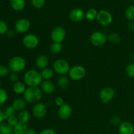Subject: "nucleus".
<instances>
[{"mask_svg": "<svg viewBox=\"0 0 134 134\" xmlns=\"http://www.w3.org/2000/svg\"><path fill=\"white\" fill-rule=\"evenodd\" d=\"M41 72L36 69H30L25 73L24 75V83L29 87H38L43 82Z\"/></svg>", "mask_w": 134, "mask_h": 134, "instance_id": "f257e3e1", "label": "nucleus"}, {"mask_svg": "<svg viewBox=\"0 0 134 134\" xmlns=\"http://www.w3.org/2000/svg\"><path fill=\"white\" fill-rule=\"evenodd\" d=\"M23 95L27 103L35 105L40 102L43 97V92L39 87H28Z\"/></svg>", "mask_w": 134, "mask_h": 134, "instance_id": "f03ea898", "label": "nucleus"}, {"mask_svg": "<svg viewBox=\"0 0 134 134\" xmlns=\"http://www.w3.org/2000/svg\"><path fill=\"white\" fill-rule=\"evenodd\" d=\"M8 67L12 72L18 73L24 70L26 67V62L22 56H16L9 60Z\"/></svg>", "mask_w": 134, "mask_h": 134, "instance_id": "7ed1b4c3", "label": "nucleus"}, {"mask_svg": "<svg viewBox=\"0 0 134 134\" xmlns=\"http://www.w3.org/2000/svg\"><path fill=\"white\" fill-rule=\"evenodd\" d=\"M70 65L68 61L64 59L56 60L53 64V69L55 73L59 75H65L69 73Z\"/></svg>", "mask_w": 134, "mask_h": 134, "instance_id": "20e7f679", "label": "nucleus"}, {"mask_svg": "<svg viewBox=\"0 0 134 134\" xmlns=\"http://www.w3.org/2000/svg\"><path fill=\"white\" fill-rule=\"evenodd\" d=\"M86 73V69L83 66L76 65L71 67L68 73V75L69 78L73 81H79L85 77Z\"/></svg>", "mask_w": 134, "mask_h": 134, "instance_id": "39448f33", "label": "nucleus"}, {"mask_svg": "<svg viewBox=\"0 0 134 134\" xmlns=\"http://www.w3.org/2000/svg\"><path fill=\"white\" fill-rule=\"evenodd\" d=\"M92 44L95 47H102L107 41V35L102 31H95L90 37Z\"/></svg>", "mask_w": 134, "mask_h": 134, "instance_id": "423d86ee", "label": "nucleus"}, {"mask_svg": "<svg viewBox=\"0 0 134 134\" xmlns=\"http://www.w3.org/2000/svg\"><path fill=\"white\" fill-rule=\"evenodd\" d=\"M39 39L36 35L29 34L25 35L22 39V44L27 49H34L39 45Z\"/></svg>", "mask_w": 134, "mask_h": 134, "instance_id": "0eeeda50", "label": "nucleus"}, {"mask_svg": "<svg viewBox=\"0 0 134 134\" xmlns=\"http://www.w3.org/2000/svg\"><path fill=\"white\" fill-rule=\"evenodd\" d=\"M66 37V31L63 27L57 26L52 30L51 39L54 43H62Z\"/></svg>", "mask_w": 134, "mask_h": 134, "instance_id": "6e6552de", "label": "nucleus"}, {"mask_svg": "<svg viewBox=\"0 0 134 134\" xmlns=\"http://www.w3.org/2000/svg\"><path fill=\"white\" fill-rule=\"evenodd\" d=\"M31 27V22L27 18H20L14 24V30L18 34H26Z\"/></svg>", "mask_w": 134, "mask_h": 134, "instance_id": "1a4fd4ad", "label": "nucleus"}, {"mask_svg": "<svg viewBox=\"0 0 134 134\" xmlns=\"http://www.w3.org/2000/svg\"><path fill=\"white\" fill-rule=\"evenodd\" d=\"M115 92L111 87H105L99 92V97L103 104H107L114 98Z\"/></svg>", "mask_w": 134, "mask_h": 134, "instance_id": "9d476101", "label": "nucleus"}, {"mask_svg": "<svg viewBox=\"0 0 134 134\" xmlns=\"http://www.w3.org/2000/svg\"><path fill=\"white\" fill-rule=\"evenodd\" d=\"M97 20L103 26H107L113 22V16L111 13L105 10H101L98 12Z\"/></svg>", "mask_w": 134, "mask_h": 134, "instance_id": "9b49d317", "label": "nucleus"}, {"mask_svg": "<svg viewBox=\"0 0 134 134\" xmlns=\"http://www.w3.org/2000/svg\"><path fill=\"white\" fill-rule=\"evenodd\" d=\"M47 113V107L43 103H36L32 109V115L37 119H42Z\"/></svg>", "mask_w": 134, "mask_h": 134, "instance_id": "f8f14e48", "label": "nucleus"}, {"mask_svg": "<svg viewBox=\"0 0 134 134\" xmlns=\"http://www.w3.org/2000/svg\"><path fill=\"white\" fill-rule=\"evenodd\" d=\"M69 18L73 22H79L85 18V12L80 8H75L69 13Z\"/></svg>", "mask_w": 134, "mask_h": 134, "instance_id": "ddd939ff", "label": "nucleus"}, {"mask_svg": "<svg viewBox=\"0 0 134 134\" xmlns=\"http://www.w3.org/2000/svg\"><path fill=\"white\" fill-rule=\"evenodd\" d=\"M72 114V108L69 104L64 103L62 106L59 107L58 115L61 120H66L70 118Z\"/></svg>", "mask_w": 134, "mask_h": 134, "instance_id": "4468645a", "label": "nucleus"}, {"mask_svg": "<svg viewBox=\"0 0 134 134\" xmlns=\"http://www.w3.org/2000/svg\"><path fill=\"white\" fill-rule=\"evenodd\" d=\"M119 132L120 134H133L134 126L130 122H123L119 126Z\"/></svg>", "mask_w": 134, "mask_h": 134, "instance_id": "2eb2a0df", "label": "nucleus"}, {"mask_svg": "<svg viewBox=\"0 0 134 134\" xmlns=\"http://www.w3.org/2000/svg\"><path fill=\"white\" fill-rule=\"evenodd\" d=\"M40 86V88L43 93L48 95L52 94L55 91L56 88L54 84L51 81H43Z\"/></svg>", "mask_w": 134, "mask_h": 134, "instance_id": "dca6fc26", "label": "nucleus"}, {"mask_svg": "<svg viewBox=\"0 0 134 134\" xmlns=\"http://www.w3.org/2000/svg\"><path fill=\"white\" fill-rule=\"evenodd\" d=\"M49 64V58L47 55H39L35 60V65L39 69L43 70L48 68Z\"/></svg>", "mask_w": 134, "mask_h": 134, "instance_id": "f3484780", "label": "nucleus"}, {"mask_svg": "<svg viewBox=\"0 0 134 134\" xmlns=\"http://www.w3.org/2000/svg\"><path fill=\"white\" fill-rule=\"evenodd\" d=\"M26 103L27 102H26L24 98H17L13 101L12 106L14 107L16 111H19L20 112V111L24 110V109L26 108Z\"/></svg>", "mask_w": 134, "mask_h": 134, "instance_id": "a211bd4d", "label": "nucleus"}, {"mask_svg": "<svg viewBox=\"0 0 134 134\" xmlns=\"http://www.w3.org/2000/svg\"><path fill=\"white\" fill-rule=\"evenodd\" d=\"M10 7L16 11H22L26 6L25 0H9Z\"/></svg>", "mask_w": 134, "mask_h": 134, "instance_id": "6ab92c4d", "label": "nucleus"}, {"mask_svg": "<svg viewBox=\"0 0 134 134\" xmlns=\"http://www.w3.org/2000/svg\"><path fill=\"white\" fill-rule=\"evenodd\" d=\"M26 84L24 82H22V81H17L15 83L13 84V90L15 94H18V95H20V94H24L26 90Z\"/></svg>", "mask_w": 134, "mask_h": 134, "instance_id": "aec40b11", "label": "nucleus"}, {"mask_svg": "<svg viewBox=\"0 0 134 134\" xmlns=\"http://www.w3.org/2000/svg\"><path fill=\"white\" fill-rule=\"evenodd\" d=\"M54 73L55 72L53 69L47 68L41 70V74L42 78L44 81H51L53 78L54 75Z\"/></svg>", "mask_w": 134, "mask_h": 134, "instance_id": "412c9836", "label": "nucleus"}, {"mask_svg": "<svg viewBox=\"0 0 134 134\" xmlns=\"http://www.w3.org/2000/svg\"><path fill=\"white\" fill-rule=\"evenodd\" d=\"M31 115L29 111L27 110H23V111H20L18 115V119L19 120V122L23 123V124H27L30 120Z\"/></svg>", "mask_w": 134, "mask_h": 134, "instance_id": "4be33fe9", "label": "nucleus"}, {"mask_svg": "<svg viewBox=\"0 0 134 134\" xmlns=\"http://www.w3.org/2000/svg\"><path fill=\"white\" fill-rule=\"evenodd\" d=\"M27 130L28 128L26 124L18 122L13 128V134H26Z\"/></svg>", "mask_w": 134, "mask_h": 134, "instance_id": "5701e85b", "label": "nucleus"}, {"mask_svg": "<svg viewBox=\"0 0 134 134\" xmlns=\"http://www.w3.org/2000/svg\"><path fill=\"white\" fill-rule=\"evenodd\" d=\"M58 87L62 90H65L69 86V79L65 75H62L58 78L57 81Z\"/></svg>", "mask_w": 134, "mask_h": 134, "instance_id": "b1692460", "label": "nucleus"}, {"mask_svg": "<svg viewBox=\"0 0 134 134\" xmlns=\"http://www.w3.org/2000/svg\"><path fill=\"white\" fill-rule=\"evenodd\" d=\"M63 46L62 43H52V44L50 45L49 51L52 54H58L60 53L61 51H62Z\"/></svg>", "mask_w": 134, "mask_h": 134, "instance_id": "393cba45", "label": "nucleus"}, {"mask_svg": "<svg viewBox=\"0 0 134 134\" xmlns=\"http://www.w3.org/2000/svg\"><path fill=\"white\" fill-rule=\"evenodd\" d=\"M98 11L95 9H90L85 13V18L89 21H92L97 19Z\"/></svg>", "mask_w": 134, "mask_h": 134, "instance_id": "a878e982", "label": "nucleus"}, {"mask_svg": "<svg viewBox=\"0 0 134 134\" xmlns=\"http://www.w3.org/2000/svg\"><path fill=\"white\" fill-rule=\"evenodd\" d=\"M0 134H13V127L7 123L0 124Z\"/></svg>", "mask_w": 134, "mask_h": 134, "instance_id": "bb28decb", "label": "nucleus"}, {"mask_svg": "<svg viewBox=\"0 0 134 134\" xmlns=\"http://www.w3.org/2000/svg\"><path fill=\"white\" fill-rule=\"evenodd\" d=\"M107 40L109 41L110 43L113 44H119L121 41V38L119 34L116 33H111L107 35Z\"/></svg>", "mask_w": 134, "mask_h": 134, "instance_id": "cd10ccee", "label": "nucleus"}, {"mask_svg": "<svg viewBox=\"0 0 134 134\" xmlns=\"http://www.w3.org/2000/svg\"><path fill=\"white\" fill-rule=\"evenodd\" d=\"M125 16L128 20L134 21V5H130L126 9Z\"/></svg>", "mask_w": 134, "mask_h": 134, "instance_id": "c85d7f7f", "label": "nucleus"}, {"mask_svg": "<svg viewBox=\"0 0 134 134\" xmlns=\"http://www.w3.org/2000/svg\"><path fill=\"white\" fill-rule=\"evenodd\" d=\"M125 71L127 75L130 78H134V63H130L126 65Z\"/></svg>", "mask_w": 134, "mask_h": 134, "instance_id": "c756f323", "label": "nucleus"}, {"mask_svg": "<svg viewBox=\"0 0 134 134\" xmlns=\"http://www.w3.org/2000/svg\"><path fill=\"white\" fill-rule=\"evenodd\" d=\"M8 99L7 92L3 88H0V105L5 104Z\"/></svg>", "mask_w": 134, "mask_h": 134, "instance_id": "7c9ffc66", "label": "nucleus"}, {"mask_svg": "<svg viewBox=\"0 0 134 134\" xmlns=\"http://www.w3.org/2000/svg\"><path fill=\"white\" fill-rule=\"evenodd\" d=\"M31 3L34 8L40 9L45 5V0H31Z\"/></svg>", "mask_w": 134, "mask_h": 134, "instance_id": "2f4dec72", "label": "nucleus"}, {"mask_svg": "<svg viewBox=\"0 0 134 134\" xmlns=\"http://www.w3.org/2000/svg\"><path fill=\"white\" fill-rule=\"evenodd\" d=\"M9 67L6 66L3 64H0V77H5L9 74Z\"/></svg>", "mask_w": 134, "mask_h": 134, "instance_id": "473e14b6", "label": "nucleus"}, {"mask_svg": "<svg viewBox=\"0 0 134 134\" xmlns=\"http://www.w3.org/2000/svg\"><path fill=\"white\" fill-rule=\"evenodd\" d=\"M8 25L5 21L0 20V35H5L9 30Z\"/></svg>", "mask_w": 134, "mask_h": 134, "instance_id": "72a5a7b5", "label": "nucleus"}, {"mask_svg": "<svg viewBox=\"0 0 134 134\" xmlns=\"http://www.w3.org/2000/svg\"><path fill=\"white\" fill-rule=\"evenodd\" d=\"M7 124H9L10 126L13 127L14 128L18 122H19V120H18V116H16L15 115H13V116H10V117L8 118L7 119Z\"/></svg>", "mask_w": 134, "mask_h": 134, "instance_id": "f704fd0d", "label": "nucleus"}, {"mask_svg": "<svg viewBox=\"0 0 134 134\" xmlns=\"http://www.w3.org/2000/svg\"><path fill=\"white\" fill-rule=\"evenodd\" d=\"M15 113H16V110L14 109V107L11 105L7 107L5 112H4V113H5L6 119H7L8 118L10 117V116H13V115H15Z\"/></svg>", "mask_w": 134, "mask_h": 134, "instance_id": "c9c22d12", "label": "nucleus"}, {"mask_svg": "<svg viewBox=\"0 0 134 134\" xmlns=\"http://www.w3.org/2000/svg\"><path fill=\"white\" fill-rule=\"evenodd\" d=\"M111 122L114 126H119L121 124V119L118 116H113L111 119Z\"/></svg>", "mask_w": 134, "mask_h": 134, "instance_id": "e433bc0d", "label": "nucleus"}, {"mask_svg": "<svg viewBox=\"0 0 134 134\" xmlns=\"http://www.w3.org/2000/svg\"><path fill=\"white\" fill-rule=\"evenodd\" d=\"M18 79H19V76H18L17 73L12 72V73L9 75V80H10V82H13V83H15L16 82L18 81Z\"/></svg>", "mask_w": 134, "mask_h": 134, "instance_id": "4c0bfd02", "label": "nucleus"}, {"mask_svg": "<svg viewBox=\"0 0 134 134\" xmlns=\"http://www.w3.org/2000/svg\"><path fill=\"white\" fill-rule=\"evenodd\" d=\"M54 103L55 104H56V105H57L58 107H59L62 106L65 103H64V99H63V98H62V97H57V98L55 99Z\"/></svg>", "mask_w": 134, "mask_h": 134, "instance_id": "58836bf2", "label": "nucleus"}, {"mask_svg": "<svg viewBox=\"0 0 134 134\" xmlns=\"http://www.w3.org/2000/svg\"><path fill=\"white\" fill-rule=\"evenodd\" d=\"M8 38H10V39H13L14 37L16 36V31L14 30H8V31L6 34Z\"/></svg>", "mask_w": 134, "mask_h": 134, "instance_id": "ea45409f", "label": "nucleus"}, {"mask_svg": "<svg viewBox=\"0 0 134 134\" xmlns=\"http://www.w3.org/2000/svg\"><path fill=\"white\" fill-rule=\"evenodd\" d=\"M39 134H56V133L54 130L51 129V128H47V129L42 130Z\"/></svg>", "mask_w": 134, "mask_h": 134, "instance_id": "a19ab883", "label": "nucleus"}, {"mask_svg": "<svg viewBox=\"0 0 134 134\" xmlns=\"http://www.w3.org/2000/svg\"><path fill=\"white\" fill-rule=\"evenodd\" d=\"M128 29L130 31H134V21H130L128 24Z\"/></svg>", "mask_w": 134, "mask_h": 134, "instance_id": "79ce46f5", "label": "nucleus"}, {"mask_svg": "<svg viewBox=\"0 0 134 134\" xmlns=\"http://www.w3.org/2000/svg\"><path fill=\"white\" fill-rule=\"evenodd\" d=\"M5 119H6V117H5V113L0 109V124H2Z\"/></svg>", "mask_w": 134, "mask_h": 134, "instance_id": "37998d69", "label": "nucleus"}, {"mask_svg": "<svg viewBox=\"0 0 134 134\" xmlns=\"http://www.w3.org/2000/svg\"><path fill=\"white\" fill-rule=\"evenodd\" d=\"M26 134H37V133L36 131L34 129H32V128L29 129L28 128V130H27V133Z\"/></svg>", "mask_w": 134, "mask_h": 134, "instance_id": "c03bdc74", "label": "nucleus"}, {"mask_svg": "<svg viewBox=\"0 0 134 134\" xmlns=\"http://www.w3.org/2000/svg\"><path fill=\"white\" fill-rule=\"evenodd\" d=\"M133 63H134V54H133Z\"/></svg>", "mask_w": 134, "mask_h": 134, "instance_id": "a18cd8bd", "label": "nucleus"}, {"mask_svg": "<svg viewBox=\"0 0 134 134\" xmlns=\"http://www.w3.org/2000/svg\"><path fill=\"white\" fill-rule=\"evenodd\" d=\"M1 81H0V87H1Z\"/></svg>", "mask_w": 134, "mask_h": 134, "instance_id": "49530a36", "label": "nucleus"}, {"mask_svg": "<svg viewBox=\"0 0 134 134\" xmlns=\"http://www.w3.org/2000/svg\"><path fill=\"white\" fill-rule=\"evenodd\" d=\"M133 2H134V0H133Z\"/></svg>", "mask_w": 134, "mask_h": 134, "instance_id": "de8ad7c7", "label": "nucleus"}]
</instances>
